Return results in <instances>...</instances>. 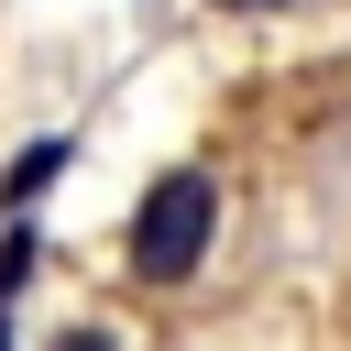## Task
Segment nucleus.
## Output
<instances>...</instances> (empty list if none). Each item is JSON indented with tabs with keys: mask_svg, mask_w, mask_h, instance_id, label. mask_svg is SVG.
<instances>
[{
	"mask_svg": "<svg viewBox=\"0 0 351 351\" xmlns=\"http://www.w3.org/2000/svg\"><path fill=\"white\" fill-rule=\"evenodd\" d=\"M208 241H219V176L208 165H165L143 186V208H132V274L143 285H186L208 263Z\"/></svg>",
	"mask_w": 351,
	"mask_h": 351,
	"instance_id": "obj_1",
	"label": "nucleus"
},
{
	"mask_svg": "<svg viewBox=\"0 0 351 351\" xmlns=\"http://www.w3.org/2000/svg\"><path fill=\"white\" fill-rule=\"evenodd\" d=\"M55 176H66V143H22V154H11V176H0V197L22 208V197H44Z\"/></svg>",
	"mask_w": 351,
	"mask_h": 351,
	"instance_id": "obj_2",
	"label": "nucleus"
},
{
	"mask_svg": "<svg viewBox=\"0 0 351 351\" xmlns=\"http://www.w3.org/2000/svg\"><path fill=\"white\" fill-rule=\"evenodd\" d=\"M44 351H121L110 329H66V340H44Z\"/></svg>",
	"mask_w": 351,
	"mask_h": 351,
	"instance_id": "obj_3",
	"label": "nucleus"
},
{
	"mask_svg": "<svg viewBox=\"0 0 351 351\" xmlns=\"http://www.w3.org/2000/svg\"><path fill=\"white\" fill-rule=\"evenodd\" d=\"M230 11H274V0H230Z\"/></svg>",
	"mask_w": 351,
	"mask_h": 351,
	"instance_id": "obj_4",
	"label": "nucleus"
}]
</instances>
